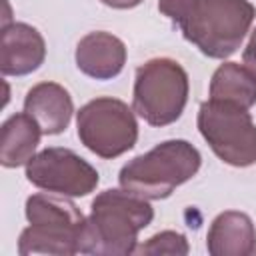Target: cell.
<instances>
[{
    "label": "cell",
    "instance_id": "cell-1",
    "mask_svg": "<svg viewBox=\"0 0 256 256\" xmlns=\"http://www.w3.org/2000/svg\"><path fill=\"white\" fill-rule=\"evenodd\" d=\"M154 220L150 202L134 192L108 188L92 200L80 236V254L128 256L138 246V234Z\"/></svg>",
    "mask_w": 256,
    "mask_h": 256
},
{
    "label": "cell",
    "instance_id": "cell-2",
    "mask_svg": "<svg viewBox=\"0 0 256 256\" xmlns=\"http://www.w3.org/2000/svg\"><path fill=\"white\" fill-rule=\"evenodd\" d=\"M24 214L28 226L20 232L18 254H56L72 256L80 252V236L86 224L80 208L56 192H38L28 196Z\"/></svg>",
    "mask_w": 256,
    "mask_h": 256
},
{
    "label": "cell",
    "instance_id": "cell-3",
    "mask_svg": "<svg viewBox=\"0 0 256 256\" xmlns=\"http://www.w3.org/2000/svg\"><path fill=\"white\" fill-rule=\"evenodd\" d=\"M254 18L248 0H192L176 26L204 56L224 60L240 48Z\"/></svg>",
    "mask_w": 256,
    "mask_h": 256
},
{
    "label": "cell",
    "instance_id": "cell-4",
    "mask_svg": "<svg viewBox=\"0 0 256 256\" xmlns=\"http://www.w3.org/2000/svg\"><path fill=\"white\" fill-rule=\"evenodd\" d=\"M202 166V156L188 140H164L146 154L128 160L120 174V186L146 200H164L178 186L192 180Z\"/></svg>",
    "mask_w": 256,
    "mask_h": 256
},
{
    "label": "cell",
    "instance_id": "cell-5",
    "mask_svg": "<svg viewBox=\"0 0 256 256\" xmlns=\"http://www.w3.org/2000/svg\"><path fill=\"white\" fill-rule=\"evenodd\" d=\"M188 92L190 80L180 62L152 58L136 70L132 108L150 126H168L182 116Z\"/></svg>",
    "mask_w": 256,
    "mask_h": 256
},
{
    "label": "cell",
    "instance_id": "cell-6",
    "mask_svg": "<svg viewBox=\"0 0 256 256\" xmlns=\"http://www.w3.org/2000/svg\"><path fill=\"white\" fill-rule=\"evenodd\" d=\"M80 142L104 160H112L132 150L138 140L136 112L126 102L100 96L86 102L76 112Z\"/></svg>",
    "mask_w": 256,
    "mask_h": 256
},
{
    "label": "cell",
    "instance_id": "cell-7",
    "mask_svg": "<svg viewBox=\"0 0 256 256\" xmlns=\"http://www.w3.org/2000/svg\"><path fill=\"white\" fill-rule=\"evenodd\" d=\"M198 130L212 152L230 166L256 164V124L246 108L206 100L198 110Z\"/></svg>",
    "mask_w": 256,
    "mask_h": 256
},
{
    "label": "cell",
    "instance_id": "cell-8",
    "mask_svg": "<svg viewBox=\"0 0 256 256\" xmlns=\"http://www.w3.org/2000/svg\"><path fill=\"white\" fill-rule=\"evenodd\" d=\"M26 180L40 190L70 198H82L96 190L98 170L70 148H44L26 164Z\"/></svg>",
    "mask_w": 256,
    "mask_h": 256
},
{
    "label": "cell",
    "instance_id": "cell-9",
    "mask_svg": "<svg viewBox=\"0 0 256 256\" xmlns=\"http://www.w3.org/2000/svg\"><path fill=\"white\" fill-rule=\"evenodd\" d=\"M46 58L42 34L26 24L12 22L0 32V72L4 76H26L40 68Z\"/></svg>",
    "mask_w": 256,
    "mask_h": 256
},
{
    "label": "cell",
    "instance_id": "cell-10",
    "mask_svg": "<svg viewBox=\"0 0 256 256\" xmlns=\"http://www.w3.org/2000/svg\"><path fill=\"white\" fill-rule=\"evenodd\" d=\"M74 58L82 74L94 80H112L124 70L126 46L118 36L96 30L80 38Z\"/></svg>",
    "mask_w": 256,
    "mask_h": 256
},
{
    "label": "cell",
    "instance_id": "cell-11",
    "mask_svg": "<svg viewBox=\"0 0 256 256\" xmlns=\"http://www.w3.org/2000/svg\"><path fill=\"white\" fill-rule=\"evenodd\" d=\"M24 112L40 126L42 134L54 136L68 128L74 114V102L62 84L40 82L26 92Z\"/></svg>",
    "mask_w": 256,
    "mask_h": 256
},
{
    "label": "cell",
    "instance_id": "cell-12",
    "mask_svg": "<svg viewBox=\"0 0 256 256\" xmlns=\"http://www.w3.org/2000/svg\"><path fill=\"white\" fill-rule=\"evenodd\" d=\"M210 256H250L256 252V226L252 218L238 210L220 212L206 234Z\"/></svg>",
    "mask_w": 256,
    "mask_h": 256
},
{
    "label": "cell",
    "instance_id": "cell-13",
    "mask_svg": "<svg viewBox=\"0 0 256 256\" xmlns=\"http://www.w3.org/2000/svg\"><path fill=\"white\" fill-rule=\"evenodd\" d=\"M42 130L26 114L18 112L4 120L0 130V164L4 168L26 166L36 154Z\"/></svg>",
    "mask_w": 256,
    "mask_h": 256
},
{
    "label": "cell",
    "instance_id": "cell-14",
    "mask_svg": "<svg viewBox=\"0 0 256 256\" xmlns=\"http://www.w3.org/2000/svg\"><path fill=\"white\" fill-rule=\"evenodd\" d=\"M210 100L250 110L256 104V76L238 62L220 64L210 80Z\"/></svg>",
    "mask_w": 256,
    "mask_h": 256
},
{
    "label": "cell",
    "instance_id": "cell-15",
    "mask_svg": "<svg viewBox=\"0 0 256 256\" xmlns=\"http://www.w3.org/2000/svg\"><path fill=\"white\" fill-rule=\"evenodd\" d=\"M188 252H190V246H188L186 236L176 230H162L150 236L144 244L136 246L134 250V254H150V256H158V254L186 256Z\"/></svg>",
    "mask_w": 256,
    "mask_h": 256
},
{
    "label": "cell",
    "instance_id": "cell-16",
    "mask_svg": "<svg viewBox=\"0 0 256 256\" xmlns=\"http://www.w3.org/2000/svg\"><path fill=\"white\" fill-rule=\"evenodd\" d=\"M242 64L256 76V28L250 32V40L242 52Z\"/></svg>",
    "mask_w": 256,
    "mask_h": 256
},
{
    "label": "cell",
    "instance_id": "cell-17",
    "mask_svg": "<svg viewBox=\"0 0 256 256\" xmlns=\"http://www.w3.org/2000/svg\"><path fill=\"white\" fill-rule=\"evenodd\" d=\"M102 4L110 6V8H118V10H128V8H134L138 6L142 0H100Z\"/></svg>",
    "mask_w": 256,
    "mask_h": 256
}]
</instances>
